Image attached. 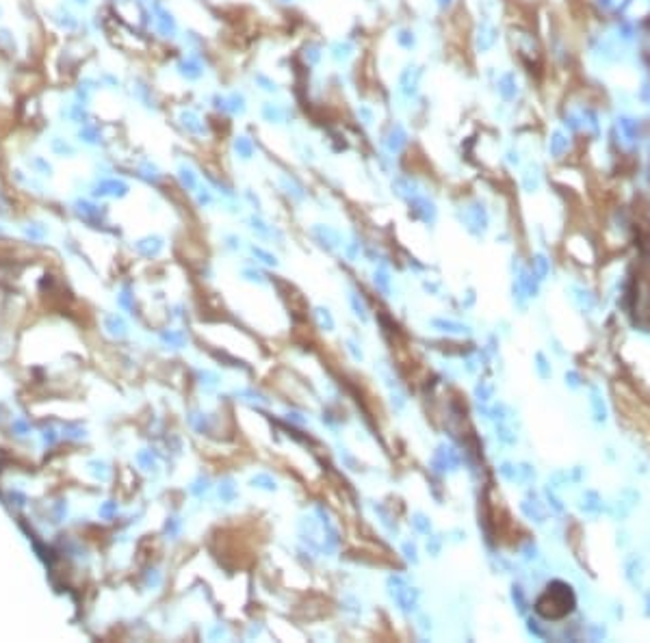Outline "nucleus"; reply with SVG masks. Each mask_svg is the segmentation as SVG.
Listing matches in <instances>:
<instances>
[{"label":"nucleus","mask_w":650,"mask_h":643,"mask_svg":"<svg viewBox=\"0 0 650 643\" xmlns=\"http://www.w3.org/2000/svg\"><path fill=\"white\" fill-rule=\"evenodd\" d=\"M575 609V594L566 583H551L547 592L538 598L536 611L547 620H562Z\"/></svg>","instance_id":"obj_1"},{"label":"nucleus","mask_w":650,"mask_h":643,"mask_svg":"<svg viewBox=\"0 0 650 643\" xmlns=\"http://www.w3.org/2000/svg\"><path fill=\"white\" fill-rule=\"evenodd\" d=\"M395 601L404 611H413L417 605V592L413 588H404L395 592Z\"/></svg>","instance_id":"obj_2"},{"label":"nucleus","mask_w":650,"mask_h":643,"mask_svg":"<svg viewBox=\"0 0 650 643\" xmlns=\"http://www.w3.org/2000/svg\"><path fill=\"white\" fill-rule=\"evenodd\" d=\"M252 483L258 485V487H265V490H275V481L269 479L267 474H258V477H254Z\"/></svg>","instance_id":"obj_3"},{"label":"nucleus","mask_w":650,"mask_h":643,"mask_svg":"<svg viewBox=\"0 0 650 643\" xmlns=\"http://www.w3.org/2000/svg\"><path fill=\"white\" fill-rule=\"evenodd\" d=\"M317 317H319V321H321V325H323L326 330H332V327H334V321H332V317L328 314V310H317Z\"/></svg>","instance_id":"obj_4"},{"label":"nucleus","mask_w":650,"mask_h":643,"mask_svg":"<svg viewBox=\"0 0 650 643\" xmlns=\"http://www.w3.org/2000/svg\"><path fill=\"white\" fill-rule=\"evenodd\" d=\"M352 304H354V308H356V314L363 317V319H367V310H365L363 301H358V295H352Z\"/></svg>","instance_id":"obj_5"},{"label":"nucleus","mask_w":650,"mask_h":643,"mask_svg":"<svg viewBox=\"0 0 650 643\" xmlns=\"http://www.w3.org/2000/svg\"><path fill=\"white\" fill-rule=\"evenodd\" d=\"M376 284H380V286H382V290H384V293H389V277H387V273H382V271H380V273L376 275Z\"/></svg>","instance_id":"obj_6"},{"label":"nucleus","mask_w":650,"mask_h":643,"mask_svg":"<svg viewBox=\"0 0 650 643\" xmlns=\"http://www.w3.org/2000/svg\"><path fill=\"white\" fill-rule=\"evenodd\" d=\"M256 251V256H260L267 264H275V258L273 256H269V254H265V251H260V249H254Z\"/></svg>","instance_id":"obj_7"},{"label":"nucleus","mask_w":650,"mask_h":643,"mask_svg":"<svg viewBox=\"0 0 650 643\" xmlns=\"http://www.w3.org/2000/svg\"><path fill=\"white\" fill-rule=\"evenodd\" d=\"M406 553H408V557H410V559H415V546L406 544Z\"/></svg>","instance_id":"obj_8"}]
</instances>
